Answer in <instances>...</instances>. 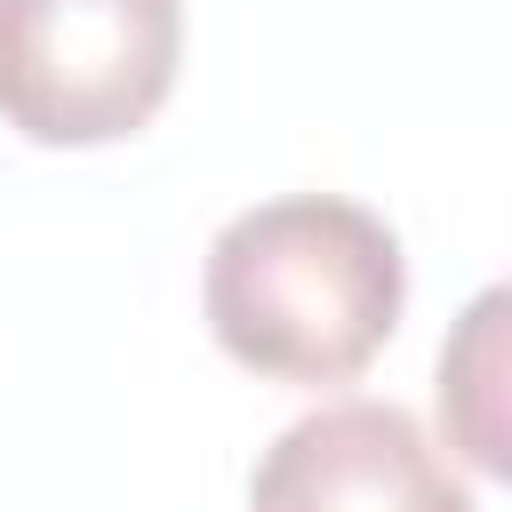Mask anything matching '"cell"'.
Returning a JSON list of instances; mask_svg holds the SVG:
<instances>
[{
  "mask_svg": "<svg viewBox=\"0 0 512 512\" xmlns=\"http://www.w3.org/2000/svg\"><path fill=\"white\" fill-rule=\"evenodd\" d=\"M248 512H480L400 400H328L248 472Z\"/></svg>",
  "mask_w": 512,
  "mask_h": 512,
  "instance_id": "3",
  "label": "cell"
},
{
  "mask_svg": "<svg viewBox=\"0 0 512 512\" xmlns=\"http://www.w3.org/2000/svg\"><path fill=\"white\" fill-rule=\"evenodd\" d=\"M432 400H440V432L448 448L512 488V280H488L440 336V368H432Z\"/></svg>",
  "mask_w": 512,
  "mask_h": 512,
  "instance_id": "4",
  "label": "cell"
},
{
  "mask_svg": "<svg viewBox=\"0 0 512 512\" xmlns=\"http://www.w3.org/2000/svg\"><path fill=\"white\" fill-rule=\"evenodd\" d=\"M184 64V0H0V120L88 152L136 136Z\"/></svg>",
  "mask_w": 512,
  "mask_h": 512,
  "instance_id": "2",
  "label": "cell"
},
{
  "mask_svg": "<svg viewBox=\"0 0 512 512\" xmlns=\"http://www.w3.org/2000/svg\"><path fill=\"white\" fill-rule=\"evenodd\" d=\"M408 304L400 232L336 192L240 208L200 264V312L224 360L272 384H352Z\"/></svg>",
  "mask_w": 512,
  "mask_h": 512,
  "instance_id": "1",
  "label": "cell"
}]
</instances>
